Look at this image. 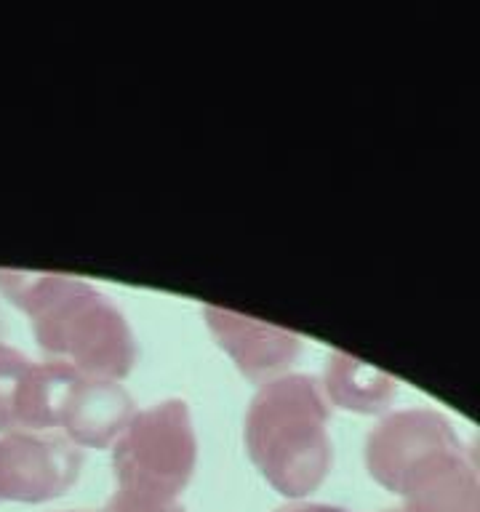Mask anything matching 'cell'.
<instances>
[{
    "label": "cell",
    "instance_id": "obj_1",
    "mask_svg": "<svg viewBox=\"0 0 480 512\" xmlns=\"http://www.w3.org/2000/svg\"><path fill=\"white\" fill-rule=\"evenodd\" d=\"M0 294L30 318L51 363L83 379L120 382L136 363V339L110 296L62 272L0 270Z\"/></svg>",
    "mask_w": 480,
    "mask_h": 512
},
{
    "label": "cell",
    "instance_id": "obj_9",
    "mask_svg": "<svg viewBox=\"0 0 480 512\" xmlns=\"http://www.w3.org/2000/svg\"><path fill=\"white\" fill-rule=\"evenodd\" d=\"M320 392L326 403L352 414H384L398 395V379L336 350L326 358Z\"/></svg>",
    "mask_w": 480,
    "mask_h": 512
},
{
    "label": "cell",
    "instance_id": "obj_12",
    "mask_svg": "<svg viewBox=\"0 0 480 512\" xmlns=\"http://www.w3.org/2000/svg\"><path fill=\"white\" fill-rule=\"evenodd\" d=\"M99 512H187L179 499H163V496L131 491V488H115V494L102 504Z\"/></svg>",
    "mask_w": 480,
    "mask_h": 512
},
{
    "label": "cell",
    "instance_id": "obj_14",
    "mask_svg": "<svg viewBox=\"0 0 480 512\" xmlns=\"http://www.w3.org/2000/svg\"><path fill=\"white\" fill-rule=\"evenodd\" d=\"M0 334H3V323H0Z\"/></svg>",
    "mask_w": 480,
    "mask_h": 512
},
{
    "label": "cell",
    "instance_id": "obj_6",
    "mask_svg": "<svg viewBox=\"0 0 480 512\" xmlns=\"http://www.w3.org/2000/svg\"><path fill=\"white\" fill-rule=\"evenodd\" d=\"M456 440L462 438L451 422L432 408H406L387 414L366 438L368 475L395 494L400 478L416 459Z\"/></svg>",
    "mask_w": 480,
    "mask_h": 512
},
{
    "label": "cell",
    "instance_id": "obj_2",
    "mask_svg": "<svg viewBox=\"0 0 480 512\" xmlns=\"http://www.w3.org/2000/svg\"><path fill=\"white\" fill-rule=\"evenodd\" d=\"M246 451L280 496L302 502L334 464L328 403L312 376L283 374L259 384L246 411Z\"/></svg>",
    "mask_w": 480,
    "mask_h": 512
},
{
    "label": "cell",
    "instance_id": "obj_5",
    "mask_svg": "<svg viewBox=\"0 0 480 512\" xmlns=\"http://www.w3.org/2000/svg\"><path fill=\"white\" fill-rule=\"evenodd\" d=\"M395 494L400 512H480V478L475 456L462 440L416 459L400 478Z\"/></svg>",
    "mask_w": 480,
    "mask_h": 512
},
{
    "label": "cell",
    "instance_id": "obj_11",
    "mask_svg": "<svg viewBox=\"0 0 480 512\" xmlns=\"http://www.w3.org/2000/svg\"><path fill=\"white\" fill-rule=\"evenodd\" d=\"M32 360L24 352L8 347L0 342V435L14 432V414L19 387L24 382V374L30 371Z\"/></svg>",
    "mask_w": 480,
    "mask_h": 512
},
{
    "label": "cell",
    "instance_id": "obj_10",
    "mask_svg": "<svg viewBox=\"0 0 480 512\" xmlns=\"http://www.w3.org/2000/svg\"><path fill=\"white\" fill-rule=\"evenodd\" d=\"M78 379L62 363H32L16 398L14 432H59L62 408Z\"/></svg>",
    "mask_w": 480,
    "mask_h": 512
},
{
    "label": "cell",
    "instance_id": "obj_8",
    "mask_svg": "<svg viewBox=\"0 0 480 512\" xmlns=\"http://www.w3.org/2000/svg\"><path fill=\"white\" fill-rule=\"evenodd\" d=\"M136 414L134 400L120 382L110 379H83L72 384L59 419V435L72 446L112 448Z\"/></svg>",
    "mask_w": 480,
    "mask_h": 512
},
{
    "label": "cell",
    "instance_id": "obj_4",
    "mask_svg": "<svg viewBox=\"0 0 480 512\" xmlns=\"http://www.w3.org/2000/svg\"><path fill=\"white\" fill-rule=\"evenodd\" d=\"M80 467L83 451L59 432H6L0 435V502H51L78 483Z\"/></svg>",
    "mask_w": 480,
    "mask_h": 512
},
{
    "label": "cell",
    "instance_id": "obj_15",
    "mask_svg": "<svg viewBox=\"0 0 480 512\" xmlns=\"http://www.w3.org/2000/svg\"><path fill=\"white\" fill-rule=\"evenodd\" d=\"M387 512H400V510H387Z\"/></svg>",
    "mask_w": 480,
    "mask_h": 512
},
{
    "label": "cell",
    "instance_id": "obj_13",
    "mask_svg": "<svg viewBox=\"0 0 480 512\" xmlns=\"http://www.w3.org/2000/svg\"><path fill=\"white\" fill-rule=\"evenodd\" d=\"M275 512H350L342 510V507H331V504H318V502H294L286 504V507H280Z\"/></svg>",
    "mask_w": 480,
    "mask_h": 512
},
{
    "label": "cell",
    "instance_id": "obj_3",
    "mask_svg": "<svg viewBox=\"0 0 480 512\" xmlns=\"http://www.w3.org/2000/svg\"><path fill=\"white\" fill-rule=\"evenodd\" d=\"M198 464V435L190 406L179 398L160 400L131 416L112 443V472L118 488L179 499Z\"/></svg>",
    "mask_w": 480,
    "mask_h": 512
},
{
    "label": "cell",
    "instance_id": "obj_7",
    "mask_svg": "<svg viewBox=\"0 0 480 512\" xmlns=\"http://www.w3.org/2000/svg\"><path fill=\"white\" fill-rule=\"evenodd\" d=\"M203 318L216 344L230 355L240 374L256 384L286 374L288 366L302 352V336H296L288 328L251 318V315L206 304Z\"/></svg>",
    "mask_w": 480,
    "mask_h": 512
}]
</instances>
